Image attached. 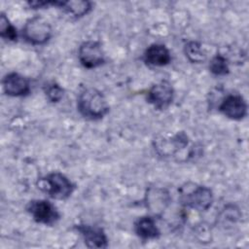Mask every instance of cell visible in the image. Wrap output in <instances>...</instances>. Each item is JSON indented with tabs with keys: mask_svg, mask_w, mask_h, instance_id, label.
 Here are the masks:
<instances>
[{
	"mask_svg": "<svg viewBox=\"0 0 249 249\" xmlns=\"http://www.w3.org/2000/svg\"><path fill=\"white\" fill-rule=\"evenodd\" d=\"M43 89H44V93H45L46 97L48 98V100L53 103H56V102L60 101V99L63 96V92H64L63 89L57 83H55L53 81L45 84Z\"/></svg>",
	"mask_w": 249,
	"mask_h": 249,
	"instance_id": "ac0fdd59",
	"label": "cell"
},
{
	"mask_svg": "<svg viewBox=\"0 0 249 249\" xmlns=\"http://www.w3.org/2000/svg\"><path fill=\"white\" fill-rule=\"evenodd\" d=\"M26 211L35 222L46 226H53L60 219L57 208L46 199L30 200L26 205Z\"/></svg>",
	"mask_w": 249,
	"mask_h": 249,
	"instance_id": "5b68a950",
	"label": "cell"
},
{
	"mask_svg": "<svg viewBox=\"0 0 249 249\" xmlns=\"http://www.w3.org/2000/svg\"><path fill=\"white\" fill-rule=\"evenodd\" d=\"M52 26L42 17L35 16L26 20L22 36L29 44L39 46L46 44L52 37Z\"/></svg>",
	"mask_w": 249,
	"mask_h": 249,
	"instance_id": "277c9868",
	"label": "cell"
},
{
	"mask_svg": "<svg viewBox=\"0 0 249 249\" xmlns=\"http://www.w3.org/2000/svg\"><path fill=\"white\" fill-rule=\"evenodd\" d=\"M134 231L142 239H155L160 235L154 218L150 216H143L137 219L134 223Z\"/></svg>",
	"mask_w": 249,
	"mask_h": 249,
	"instance_id": "5bb4252c",
	"label": "cell"
},
{
	"mask_svg": "<svg viewBox=\"0 0 249 249\" xmlns=\"http://www.w3.org/2000/svg\"><path fill=\"white\" fill-rule=\"evenodd\" d=\"M186 57L193 63H201L206 59V53L198 42H188L184 47Z\"/></svg>",
	"mask_w": 249,
	"mask_h": 249,
	"instance_id": "9a60e30c",
	"label": "cell"
},
{
	"mask_svg": "<svg viewBox=\"0 0 249 249\" xmlns=\"http://www.w3.org/2000/svg\"><path fill=\"white\" fill-rule=\"evenodd\" d=\"M2 84L5 93L10 96H24L30 91L28 80L16 72L7 74L3 78Z\"/></svg>",
	"mask_w": 249,
	"mask_h": 249,
	"instance_id": "8fae6325",
	"label": "cell"
},
{
	"mask_svg": "<svg viewBox=\"0 0 249 249\" xmlns=\"http://www.w3.org/2000/svg\"><path fill=\"white\" fill-rule=\"evenodd\" d=\"M218 110L227 118L239 121L247 115V103L240 94L231 93L221 101Z\"/></svg>",
	"mask_w": 249,
	"mask_h": 249,
	"instance_id": "ba28073f",
	"label": "cell"
},
{
	"mask_svg": "<svg viewBox=\"0 0 249 249\" xmlns=\"http://www.w3.org/2000/svg\"><path fill=\"white\" fill-rule=\"evenodd\" d=\"M54 6L61 9L66 15L71 18H82L88 15L92 9V4L89 1H54Z\"/></svg>",
	"mask_w": 249,
	"mask_h": 249,
	"instance_id": "4fadbf2b",
	"label": "cell"
},
{
	"mask_svg": "<svg viewBox=\"0 0 249 249\" xmlns=\"http://www.w3.org/2000/svg\"><path fill=\"white\" fill-rule=\"evenodd\" d=\"M179 199L181 203L196 211H206L213 203L212 191L206 187L196 184H186L180 189Z\"/></svg>",
	"mask_w": 249,
	"mask_h": 249,
	"instance_id": "3957f363",
	"label": "cell"
},
{
	"mask_svg": "<svg viewBox=\"0 0 249 249\" xmlns=\"http://www.w3.org/2000/svg\"><path fill=\"white\" fill-rule=\"evenodd\" d=\"M209 70L216 76H225L229 74L230 67L228 58L221 53L216 54L209 62Z\"/></svg>",
	"mask_w": 249,
	"mask_h": 249,
	"instance_id": "2e32d148",
	"label": "cell"
},
{
	"mask_svg": "<svg viewBox=\"0 0 249 249\" xmlns=\"http://www.w3.org/2000/svg\"><path fill=\"white\" fill-rule=\"evenodd\" d=\"M78 58L85 68L92 69L105 62V53L99 42L89 40L80 45Z\"/></svg>",
	"mask_w": 249,
	"mask_h": 249,
	"instance_id": "8992f818",
	"label": "cell"
},
{
	"mask_svg": "<svg viewBox=\"0 0 249 249\" xmlns=\"http://www.w3.org/2000/svg\"><path fill=\"white\" fill-rule=\"evenodd\" d=\"M37 186L43 193L55 199H66L75 190L71 180L60 172H52L41 177Z\"/></svg>",
	"mask_w": 249,
	"mask_h": 249,
	"instance_id": "7a4b0ae2",
	"label": "cell"
},
{
	"mask_svg": "<svg viewBox=\"0 0 249 249\" xmlns=\"http://www.w3.org/2000/svg\"><path fill=\"white\" fill-rule=\"evenodd\" d=\"M80 114L89 120H100L109 112V105L104 94L95 88L87 87L80 90L77 97Z\"/></svg>",
	"mask_w": 249,
	"mask_h": 249,
	"instance_id": "6da1fadb",
	"label": "cell"
},
{
	"mask_svg": "<svg viewBox=\"0 0 249 249\" xmlns=\"http://www.w3.org/2000/svg\"><path fill=\"white\" fill-rule=\"evenodd\" d=\"M144 61L150 66H165L171 61L169 50L162 44L150 45L143 55Z\"/></svg>",
	"mask_w": 249,
	"mask_h": 249,
	"instance_id": "7c38bea8",
	"label": "cell"
},
{
	"mask_svg": "<svg viewBox=\"0 0 249 249\" xmlns=\"http://www.w3.org/2000/svg\"><path fill=\"white\" fill-rule=\"evenodd\" d=\"M146 99L156 109H166L174 99V89L168 81H160L149 89Z\"/></svg>",
	"mask_w": 249,
	"mask_h": 249,
	"instance_id": "52a82bcc",
	"label": "cell"
},
{
	"mask_svg": "<svg viewBox=\"0 0 249 249\" xmlns=\"http://www.w3.org/2000/svg\"><path fill=\"white\" fill-rule=\"evenodd\" d=\"M75 229L78 232H80L88 247L106 248L108 246V238L103 229L87 224L76 225Z\"/></svg>",
	"mask_w": 249,
	"mask_h": 249,
	"instance_id": "9c48e42d",
	"label": "cell"
},
{
	"mask_svg": "<svg viewBox=\"0 0 249 249\" xmlns=\"http://www.w3.org/2000/svg\"><path fill=\"white\" fill-rule=\"evenodd\" d=\"M0 35L3 39L9 41H16L18 39L17 29L3 13L0 17Z\"/></svg>",
	"mask_w": 249,
	"mask_h": 249,
	"instance_id": "e0dca14e",
	"label": "cell"
},
{
	"mask_svg": "<svg viewBox=\"0 0 249 249\" xmlns=\"http://www.w3.org/2000/svg\"><path fill=\"white\" fill-rule=\"evenodd\" d=\"M147 208L157 216H160L170 202V196L165 189L150 188L145 196Z\"/></svg>",
	"mask_w": 249,
	"mask_h": 249,
	"instance_id": "30bf717a",
	"label": "cell"
}]
</instances>
